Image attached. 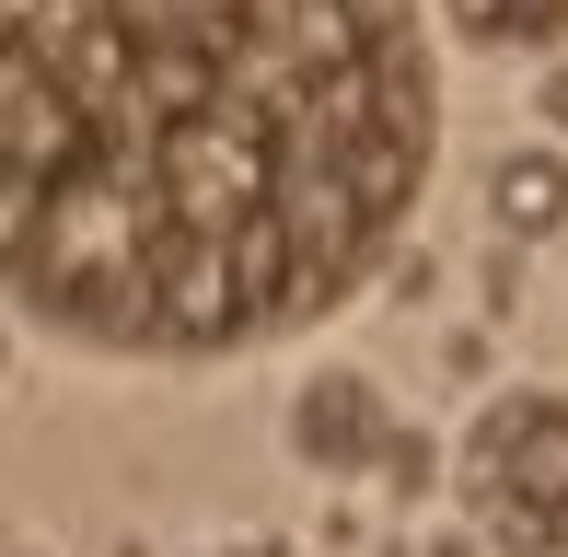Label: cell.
Here are the masks:
<instances>
[{
	"label": "cell",
	"instance_id": "1",
	"mask_svg": "<svg viewBox=\"0 0 568 557\" xmlns=\"http://www.w3.org/2000/svg\"><path fill=\"white\" fill-rule=\"evenodd\" d=\"M429 151V0H0V314L244 361L372 291Z\"/></svg>",
	"mask_w": 568,
	"mask_h": 557
},
{
	"label": "cell",
	"instance_id": "2",
	"mask_svg": "<svg viewBox=\"0 0 568 557\" xmlns=\"http://www.w3.org/2000/svg\"><path fill=\"white\" fill-rule=\"evenodd\" d=\"M453 488L499 557H568V395L499 384L453 442Z\"/></svg>",
	"mask_w": 568,
	"mask_h": 557
},
{
	"label": "cell",
	"instance_id": "3",
	"mask_svg": "<svg viewBox=\"0 0 568 557\" xmlns=\"http://www.w3.org/2000/svg\"><path fill=\"white\" fill-rule=\"evenodd\" d=\"M395 407H383L372 372H302L291 407H278V442H291L302 476H372L383 453H395Z\"/></svg>",
	"mask_w": 568,
	"mask_h": 557
},
{
	"label": "cell",
	"instance_id": "4",
	"mask_svg": "<svg viewBox=\"0 0 568 557\" xmlns=\"http://www.w3.org/2000/svg\"><path fill=\"white\" fill-rule=\"evenodd\" d=\"M487 221H499V233H523V244H546L557 221H568V163L546 140H523V151H499V163H487Z\"/></svg>",
	"mask_w": 568,
	"mask_h": 557
},
{
	"label": "cell",
	"instance_id": "5",
	"mask_svg": "<svg viewBox=\"0 0 568 557\" xmlns=\"http://www.w3.org/2000/svg\"><path fill=\"white\" fill-rule=\"evenodd\" d=\"M476 47H568V0H442Z\"/></svg>",
	"mask_w": 568,
	"mask_h": 557
},
{
	"label": "cell",
	"instance_id": "6",
	"mask_svg": "<svg viewBox=\"0 0 568 557\" xmlns=\"http://www.w3.org/2000/svg\"><path fill=\"white\" fill-rule=\"evenodd\" d=\"M383 476H395V488H429V442H418V429H395V453H383Z\"/></svg>",
	"mask_w": 568,
	"mask_h": 557
},
{
	"label": "cell",
	"instance_id": "7",
	"mask_svg": "<svg viewBox=\"0 0 568 557\" xmlns=\"http://www.w3.org/2000/svg\"><path fill=\"white\" fill-rule=\"evenodd\" d=\"M534 117H546V129H568V70H546V82H534Z\"/></svg>",
	"mask_w": 568,
	"mask_h": 557
},
{
	"label": "cell",
	"instance_id": "8",
	"mask_svg": "<svg viewBox=\"0 0 568 557\" xmlns=\"http://www.w3.org/2000/svg\"><path fill=\"white\" fill-rule=\"evenodd\" d=\"M210 557H302V546H278V535H232V546H210Z\"/></svg>",
	"mask_w": 568,
	"mask_h": 557
},
{
	"label": "cell",
	"instance_id": "9",
	"mask_svg": "<svg viewBox=\"0 0 568 557\" xmlns=\"http://www.w3.org/2000/svg\"><path fill=\"white\" fill-rule=\"evenodd\" d=\"M0 557H47V546H0Z\"/></svg>",
	"mask_w": 568,
	"mask_h": 557
}]
</instances>
